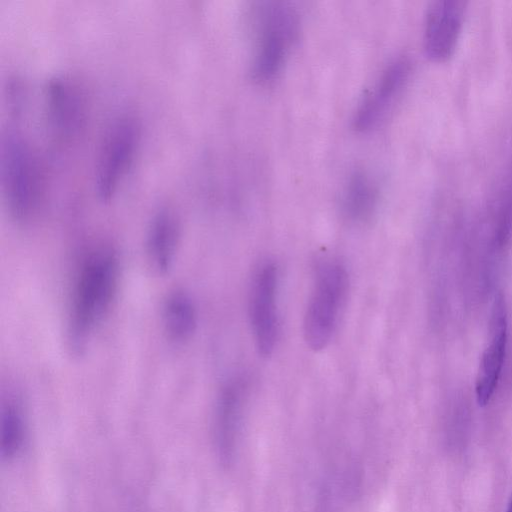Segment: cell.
<instances>
[{
    "label": "cell",
    "instance_id": "cell-13",
    "mask_svg": "<svg viewBox=\"0 0 512 512\" xmlns=\"http://www.w3.org/2000/svg\"><path fill=\"white\" fill-rule=\"evenodd\" d=\"M163 325L168 338L176 343L189 340L197 327V310L183 291L171 293L163 306Z\"/></svg>",
    "mask_w": 512,
    "mask_h": 512
},
{
    "label": "cell",
    "instance_id": "cell-4",
    "mask_svg": "<svg viewBox=\"0 0 512 512\" xmlns=\"http://www.w3.org/2000/svg\"><path fill=\"white\" fill-rule=\"evenodd\" d=\"M347 286L348 274L341 262L329 260L320 265L303 322L304 339L312 350H322L331 341Z\"/></svg>",
    "mask_w": 512,
    "mask_h": 512
},
{
    "label": "cell",
    "instance_id": "cell-1",
    "mask_svg": "<svg viewBox=\"0 0 512 512\" xmlns=\"http://www.w3.org/2000/svg\"><path fill=\"white\" fill-rule=\"evenodd\" d=\"M119 274L116 254L101 249L87 257L77 276L69 316V341L80 351L107 315Z\"/></svg>",
    "mask_w": 512,
    "mask_h": 512
},
{
    "label": "cell",
    "instance_id": "cell-11",
    "mask_svg": "<svg viewBox=\"0 0 512 512\" xmlns=\"http://www.w3.org/2000/svg\"><path fill=\"white\" fill-rule=\"evenodd\" d=\"M180 226L175 213L161 208L153 216L146 239L147 259L152 270L166 274L174 263L179 243Z\"/></svg>",
    "mask_w": 512,
    "mask_h": 512
},
{
    "label": "cell",
    "instance_id": "cell-8",
    "mask_svg": "<svg viewBox=\"0 0 512 512\" xmlns=\"http://www.w3.org/2000/svg\"><path fill=\"white\" fill-rule=\"evenodd\" d=\"M466 3L463 0H436L428 7L423 33L426 55L437 61L452 55L463 26Z\"/></svg>",
    "mask_w": 512,
    "mask_h": 512
},
{
    "label": "cell",
    "instance_id": "cell-9",
    "mask_svg": "<svg viewBox=\"0 0 512 512\" xmlns=\"http://www.w3.org/2000/svg\"><path fill=\"white\" fill-rule=\"evenodd\" d=\"M507 346V314L502 296H497L491 315L489 341L476 375L475 395L479 406H486L497 388Z\"/></svg>",
    "mask_w": 512,
    "mask_h": 512
},
{
    "label": "cell",
    "instance_id": "cell-7",
    "mask_svg": "<svg viewBox=\"0 0 512 512\" xmlns=\"http://www.w3.org/2000/svg\"><path fill=\"white\" fill-rule=\"evenodd\" d=\"M410 71L411 63L406 57L395 59L385 68L357 109L356 130L369 131L385 119L405 87Z\"/></svg>",
    "mask_w": 512,
    "mask_h": 512
},
{
    "label": "cell",
    "instance_id": "cell-15",
    "mask_svg": "<svg viewBox=\"0 0 512 512\" xmlns=\"http://www.w3.org/2000/svg\"><path fill=\"white\" fill-rule=\"evenodd\" d=\"M26 437V420L21 403L9 398L0 411V454L13 459L22 450Z\"/></svg>",
    "mask_w": 512,
    "mask_h": 512
},
{
    "label": "cell",
    "instance_id": "cell-14",
    "mask_svg": "<svg viewBox=\"0 0 512 512\" xmlns=\"http://www.w3.org/2000/svg\"><path fill=\"white\" fill-rule=\"evenodd\" d=\"M377 203V189L365 173H353L343 195V210L353 222L362 223L370 219Z\"/></svg>",
    "mask_w": 512,
    "mask_h": 512
},
{
    "label": "cell",
    "instance_id": "cell-2",
    "mask_svg": "<svg viewBox=\"0 0 512 512\" xmlns=\"http://www.w3.org/2000/svg\"><path fill=\"white\" fill-rule=\"evenodd\" d=\"M0 158L2 190L8 210L17 222H26L39 203L37 158L26 137L12 128L2 135Z\"/></svg>",
    "mask_w": 512,
    "mask_h": 512
},
{
    "label": "cell",
    "instance_id": "cell-10",
    "mask_svg": "<svg viewBox=\"0 0 512 512\" xmlns=\"http://www.w3.org/2000/svg\"><path fill=\"white\" fill-rule=\"evenodd\" d=\"M245 389L243 379H233L222 388L217 401L214 422L215 445L223 463H229L234 454Z\"/></svg>",
    "mask_w": 512,
    "mask_h": 512
},
{
    "label": "cell",
    "instance_id": "cell-16",
    "mask_svg": "<svg viewBox=\"0 0 512 512\" xmlns=\"http://www.w3.org/2000/svg\"><path fill=\"white\" fill-rule=\"evenodd\" d=\"M506 512H512V498H511V500H510V502H509V504L507 506Z\"/></svg>",
    "mask_w": 512,
    "mask_h": 512
},
{
    "label": "cell",
    "instance_id": "cell-12",
    "mask_svg": "<svg viewBox=\"0 0 512 512\" xmlns=\"http://www.w3.org/2000/svg\"><path fill=\"white\" fill-rule=\"evenodd\" d=\"M75 87L62 78L52 80L47 89L48 122L59 137H70L80 125L82 106Z\"/></svg>",
    "mask_w": 512,
    "mask_h": 512
},
{
    "label": "cell",
    "instance_id": "cell-6",
    "mask_svg": "<svg viewBox=\"0 0 512 512\" xmlns=\"http://www.w3.org/2000/svg\"><path fill=\"white\" fill-rule=\"evenodd\" d=\"M278 269L262 263L254 274L249 296V319L255 346L262 356H270L278 339Z\"/></svg>",
    "mask_w": 512,
    "mask_h": 512
},
{
    "label": "cell",
    "instance_id": "cell-5",
    "mask_svg": "<svg viewBox=\"0 0 512 512\" xmlns=\"http://www.w3.org/2000/svg\"><path fill=\"white\" fill-rule=\"evenodd\" d=\"M140 128L131 115L115 118L102 138L95 168L98 197L109 201L125 178L137 151Z\"/></svg>",
    "mask_w": 512,
    "mask_h": 512
},
{
    "label": "cell",
    "instance_id": "cell-3",
    "mask_svg": "<svg viewBox=\"0 0 512 512\" xmlns=\"http://www.w3.org/2000/svg\"><path fill=\"white\" fill-rule=\"evenodd\" d=\"M252 77L260 83L274 80L283 68L298 32L294 9L283 2L260 3L254 11Z\"/></svg>",
    "mask_w": 512,
    "mask_h": 512
}]
</instances>
